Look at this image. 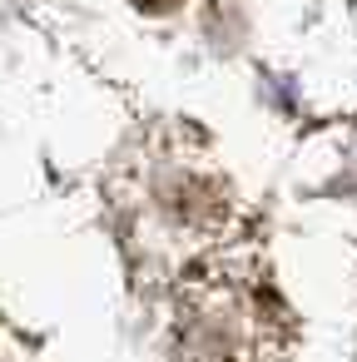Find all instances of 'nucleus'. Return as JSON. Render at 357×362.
<instances>
[{"instance_id": "f257e3e1", "label": "nucleus", "mask_w": 357, "mask_h": 362, "mask_svg": "<svg viewBox=\"0 0 357 362\" xmlns=\"http://www.w3.org/2000/svg\"><path fill=\"white\" fill-rule=\"evenodd\" d=\"M144 11H169V6H179V0H139Z\"/></svg>"}]
</instances>
